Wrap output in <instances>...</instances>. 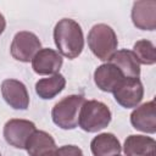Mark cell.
<instances>
[{
    "mask_svg": "<svg viewBox=\"0 0 156 156\" xmlns=\"http://www.w3.org/2000/svg\"><path fill=\"white\" fill-rule=\"evenodd\" d=\"M54 41L58 54L69 60L78 57L84 48L83 30L72 18L60 20L54 28Z\"/></svg>",
    "mask_w": 156,
    "mask_h": 156,
    "instance_id": "obj_1",
    "label": "cell"
},
{
    "mask_svg": "<svg viewBox=\"0 0 156 156\" xmlns=\"http://www.w3.org/2000/svg\"><path fill=\"white\" fill-rule=\"evenodd\" d=\"M88 45L91 52L101 61H110L117 51L118 40L115 30L105 24L99 23L91 27L88 33Z\"/></svg>",
    "mask_w": 156,
    "mask_h": 156,
    "instance_id": "obj_2",
    "label": "cell"
},
{
    "mask_svg": "<svg viewBox=\"0 0 156 156\" xmlns=\"http://www.w3.org/2000/svg\"><path fill=\"white\" fill-rule=\"evenodd\" d=\"M111 122V111L101 101L85 100L79 112L78 126L88 133H96Z\"/></svg>",
    "mask_w": 156,
    "mask_h": 156,
    "instance_id": "obj_3",
    "label": "cell"
},
{
    "mask_svg": "<svg viewBox=\"0 0 156 156\" xmlns=\"http://www.w3.org/2000/svg\"><path fill=\"white\" fill-rule=\"evenodd\" d=\"M85 99L83 95H68L60 100L51 111L52 122L61 129H74L78 126L79 112Z\"/></svg>",
    "mask_w": 156,
    "mask_h": 156,
    "instance_id": "obj_4",
    "label": "cell"
},
{
    "mask_svg": "<svg viewBox=\"0 0 156 156\" xmlns=\"http://www.w3.org/2000/svg\"><path fill=\"white\" fill-rule=\"evenodd\" d=\"M40 49H41V43L39 38L34 33L28 30H22L16 33L10 46L12 57L21 62L32 61V58Z\"/></svg>",
    "mask_w": 156,
    "mask_h": 156,
    "instance_id": "obj_5",
    "label": "cell"
},
{
    "mask_svg": "<svg viewBox=\"0 0 156 156\" xmlns=\"http://www.w3.org/2000/svg\"><path fill=\"white\" fill-rule=\"evenodd\" d=\"M35 130L37 127L33 122L28 119L12 118L4 126V138L7 144L16 149H26L28 139Z\"/></svg>",
    "mask_w": 156,
    "mask_h": 156,
    "instance_id": "obj_6",
    "label": "cell"
},
{
    "mask_svg": "<svg viewBox=\"0 0 156 156\" xmlns=\"http://www.w3.org/2000/svg\"><path fill=\"white\" fill-rule=\"evenodd\" d=\"M117 104L124 108L136 107L144 96V88L139 78H123L112 93Z\"/></svg>",
    "mask_w": 156,
    "mask_h": 156,
    "instance_id": "obj_7",
    "label": "cell"
},
{
    "mask_svg": "<svg viewBox=\"0 0 156 156\" xmlns=\"http://www.w3.org/2000/svg\"><path fill=\"white\" fill-rule=\"evenodd\" d=\"M1 95L6 104L15 110H27L29 106L28 90L17 79H5L1 83Z\"/></svg>",
    "mask_w": 156,
    "mask_h": 156,
    "instance_id": "obj_8",
    "label": "cell"
},
{
    "mask_svg": "<svg viewBox=\"0 0 156 156\" xmlns=\"http://www.w3.org/2000/svg\"><path fill=\"white\" fill-rule=\"evenodd\" d=\"M62 63L63 60L58 51H55L50 48L40 49L32 58V68L37 74L40 76H52L58 73Z\"/></svg>",
    "mask_w": 156,
    "mask_h": 156,
    "instance_id": "obj_9",
    "label": "cell"
},
{
    "mask_svg": "<svg viewBox=\"0 0 156 156\" xmlns=\"http://www.w3.org/2000/svg\"><path fill=\"white\" fill-rule=\"evenodd\" d=\"M133 24L141 30H154L156 28V1H135L132 7Z\"/></svg>",
    "mask_w": 156,
    "mask_h": 156,
    "instance_id": "obj_10",
    "label": "cell"
},
{
    "mask_svg": "<svg viewBox=\"0 0 156 156\" xmlns=\"http://www.w3.org/2000/svg\"><path fill=\"white\" fill-rule=\"evenodd\" d=\"M123 78L124 76L121 71L111 62L99 66L94 72V82L96 87L106 93H113Z\"/></svg>",
    "mask_w": 156,
    "mask_h": 156,
    "instance_id": "obj_11",
    "label": "cell"
},
{
    "mask_svg": "<svg viewBox=\"0 0 156 156\" xmlns=\"http://www.w3.org/2000/svg\"><path fill=\"white\" fill-rule=\"evenodd\" d=\"M130 123L136 130L154 134L156 132L155 101L152 100L138 106L130 115Z\"/></svg>",
    "mask_w": 156,
    "mask_h": 156,
    "instance_id": "obj_12",
    "label": "cell"
},
{
    "mask_svg": "<svg viewBox=\"0 0 156 156\" xmlns=\"http://www.w3.org/2000/svg\"><path fill=\"white\" fill-rule=\"evenodd\" d=\"M108 62L115 65L124 76V78H139L140 76V63L132 50H117Z\"/></svg>",
    "mask_w": 156,
    "mask_h": 156,
    "instance_id": "obj_13",
    "label": "cell"
},
{
    "mask_svg": "<svg viewBox=\"0 0 156 156\" xmlns=\"http://www.w3.org/2000/svg\"><path fill=\"white\" fill-rule=\"evenodd\" d=\"M90 150L94 156H117L121 152V144L112 133H101L91 140Z\"/></svg>",
    "mask_w": 156,
    "mask_h": 156,
    "instance_id": "obj_14",
    "label": "cell"
},
{
    "mask_svg": "<svg viewBox=\"0 0 156 156\" xmlns=\"http://www.w3.org/2000/svg\"><path fill=\"white\" fill-rule=\"evenodd\" d=\"M155 139L146 135H129L123 145L126 156H147L155 152Z\"/></svg>",
    "mask_w": 156,
    "mask_h": 156,
    "instance_id": "obj_15",
    "label": "cell"
},
{
    "mask_svg": "<svg viewBox=\"0 0 156 156\" xmlns=\"http://www.w3.org/2000/svg\"><path fill=\"white\" fill-rule=\"evenodd\" d=\"M56 149L54 138L44 130H35L26 145V150L29 156H43Z\"/></svg>",
    "mask_w": 156,
    "mask_h": 156,
    "instance_id": "obj_16",
    "label": "cell"
},
{
    "mask_svg": "<svg viewBox=\"0 0 156 156\" xmlns=\"http://www.w3.org/2000/svg\"><path fill=\"white\" fill-rule=\"evenodd\" d=\"M66 85V79L62 74L56 73L48 78L39 79L35 83V93L37 95L43 100H50L54 99L56 95H58Z\"/></svg>",
    "mask_w": 156,
    "mask_h": 156,
    "instance_id": "obj_17",
    "label": "cell"
},
{
    "mask_svg": "<svg viewBox=\"0 0 156 156\" xmlns=\"http://www.w3.org/2000/svg\"><path fill=\"white\" fill-rule=\"evenodd\" d=\"M133 54L135 55L139 63L143 65H154L156 62V51L155 46L150 40L141 39L138 40L133 46Z\"/></svg>",
    "mask_w": 156,
    "mask_h": 156,
    "instance_id": "obj_18",
    "label": "cell"
},
{
    "mask_svg": "<svg viewBox=\"0 0 156 156\" xmlns=\"http://www.w3.org/2000/svg\"><path fill=\"white\" fill-rule=\"evenodd\" d=\"M56 156H84L83 151L76 145H63L57 147Z\"/></svg>",
    "mask_w": 156,
    "mask_h": 156,
    "instance_id": "obj_19",
    "label": "cell"
},
{
    "mask_svg": "<svg viewBox=\"0 0 156 156\" xmlns=\"http://www.w3.org/2000/svg\"><path fill=\"white\" fill-rule=\"evenodd\" d=\"M5 27H6L5 17L2 16V13H0V35H1V34H2V32L5 30Z\"/></svg>",
    "mask_w": 156,
    "mask_h": 156,
    "instance_id": "obj_20",
    "label": "cell"
},
{
    "mask_svg": "<svg viewBox=\"0 0 156 156\" xmlns=\"http://www.w3.org/2000/svg\"><path fill=\"white\" fill-rule=\"evenodd\" d=\"M56 150H57V149H56ZM56 150L50 151V152H48V154H45V155H43V156H56Z\"/></svg>",
    "mask_w": 156,
    "mask_h": 156,
    "instance_id": "obj_21",
    "label": "cell"
},
{
    "mask_svg": "<svg viewBox=\"0 0 156 156\" xmlns=\"http://www.w3.org/2000/svg\"><path fill=\"white\" fill-rule=\"evenodd\" d=\"M147 156H156V152H152V154H150V155H147Z\"/></svg>",
    "mask_w": 156,
    "mask_h": 156,
    "instance_id": "obj_22",
    "label": "cell"
},
{
    "mask_svg": "<svg viewBox=\"0 0 156 156\" xmlns=\"http://www.w3.org/2000/svg\"><path fill=\"white\" fill-rule=\"evenodd\" d=\"M117 156H119V155H117Z\"/></svg>",
    "mask_w": 156,
    "mask_h": 156,
    "instance_id": "obj_23",
    "label": "cell"
},
{
    "mask_svg": "<svg viewBox=\"0 0 156 156\" xmlns=\"http://www.w3.org/2000/svg\"><path fill=\"white\" fill-rule=\"evenodd\" d=\"M0 156H1V155H0Z\"/></svg>",
    "mask_w": 156,
    "mask_h": 156,
    "instance_id": "obj_24",
    "label": "cell"
}]
</instances>
